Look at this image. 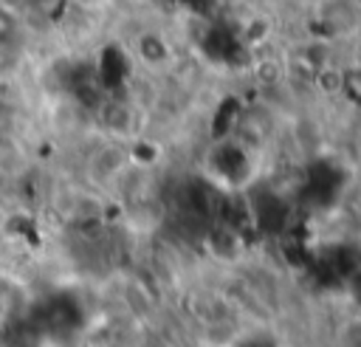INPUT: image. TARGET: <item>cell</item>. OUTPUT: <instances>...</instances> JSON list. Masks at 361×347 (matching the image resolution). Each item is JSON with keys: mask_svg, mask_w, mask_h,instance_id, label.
I'll use <instances>...</instances> for the list:
<instances>
[{"mask_svg": "<svg viewBox=\"0 0 361 347\" xmlns=\"http://www.w3.org/2000/svg\"><path fill=\"white\" fill-rule=\"evenodd\" d=\"M34 164L25 135L17 130H0V183H20Z\"/></svg>", "mask_w": 361, "mask_h": 347, "instance_id": "6da1fadb", "label": "cell"}, {"mask_svg": "<svg viewBox=\"0 0 361 347\" xmlns=\"http://www.w3.org/2000/svg\"><path fill=\"white\" fill-rule=\"evenodd\" d=\"M127 166V152L116 144H104V147H96L90 155H87V164H85V178L90 186L96 189H104L110 186L113 181L121 178Z\"/></svg>", "mask_w": 361, "mask_h": 347, "instance_id": "7a4b0ae2", "label": "cell"}, {"mask_svg": "<svg viewBox=\"0 0 361 347\" xmlns=\"http://www.w3.org/2000/svg\"><path fill=\"white\" fill-rule=\"evenodd\" d=\"M31 302V288L23 274L11 268H0V324L14 322Z\"/></svg>", "mask_w": 361, "mask_h": 347, "instance_id": "3957f363", "label": "cell"}]
</instances>
